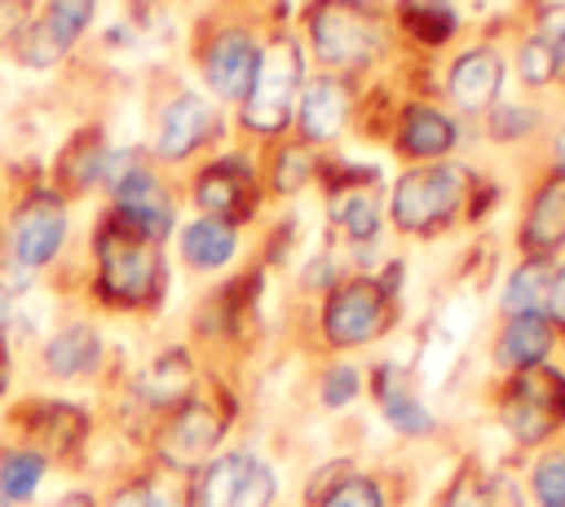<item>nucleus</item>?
Wrapping results in <instances>:
<instances>
[{
    "mask_svg": "<svg viewBox=\"0 0 565 507\" xmlns=\"http://www.w3.org/2000/svg\"><path fill=\"white\" fill-rule=\"evenodd\" d=\"M97 291L124 309H150L163 295V242H150L115 212L97 225Z\"/></svg>",
    "mask_w": 565,
    "mask_h": 507,
    "instance_id": "nucleus-1",
    "label": "nucleus"
},
{
    "mask_svg": "<svg viewBox=\"0 0 565 507\" xmlns=\"http://www.w3.org/2000/svg\"><path fill=\"white\" fill-rule=\"evenodd\" d=\"M468 190V172L455 163H433L415 168L393 185V220L406 234H437L441 225L455 220L459 203Z\"/></svg>",
    "mask_w": 565,
    "mask_h": 507,
    "instance_id": "nucleus-2",
    "label": "nucleus"
},
{
    "mask_svg": "<svg viewBox=\"0 0 565 507\" xmlns=\"http://www.w3.org/2000/svg\"><path fill=\"white\" fill-rule=\"evenodd\" d=\"M309 40L327 66H366L384 48V26L358 0H318L309 9Z\"/></svg>",
    "mask_w": 565,
    "mask_h": 507,
    "instance_id": "nucleus-3",
    "label": "nucleus"
},
{
    "mask_svg": "<svg viewBox=\"0 0 565 507\" xmlns=\"http://www.w3.org/2000/svg\"><path fill=\"white\" fill-rule=\"evenodd\" d=\"M296 93H300V48L282 35L256 57V75H252V88L243 97V123L260 137L282 132L291 119Z\"/></svg>",
    "mask_w": 565,
    "mask_h": 507,
    "instance_id": "nucleus-4",
    "label": "nucleus"
},
{
    "mask_svg": "<svg viewBox=\"0 0 565 507\" xmlns=\"http://www.w3.org/2000/svg\"><path fill=\"white\" fill-rule=\"evenodd\" d=\"M499 414H503V428L521 445L547 441L565 423V375L552 366L516 370V379L508 384V392L499 401Z\"/></svg>",
    "mask_w": 565,
    "mask_h": 507,
    "instance_id": "nucleus-5",
    "label": "nucleus"
},
{
    "mask_svg": "<svg viewBox=\"0 0 565 507\" xmlns=\"http://www.w3.org/2000/svg\"><path fill=\"white\" fill-rule=\"evenodd\" d=\"M393 322V282L380 278H349L322 304V335L335 348H358L384 335Z\"/></svg>",
    "mask_w": 565,
    "mask_h": 507,
    "instance_id": "nucleus-6",
    "label": "nucleus"
},
{
    "mask_svg": "<svg viewBox=\"0 0 565 507\" xmlns=\"http://www.w3.org/2000/svg\"><path fill=\"white\" fill-rule=\"evenodd\" d=\"M62 238H66V203L57 194H31L13 216L9 251L18 265L40 269L62 251Z\"/></svg>",
    "mask_w": 565,
    "mask_h": 507,
    "instance_id": "nucleus-7",
    "label": "nucleus"
},
{
    "mask_svg": "<svg viewBox=\"0 0 565 507\" xmlns=\"http://www.w3.org/2000/svg\"><path fill=\"white\" fill-rule=\"evenodd\" d=\"M221 432H225V414H221L216 406L190 397V401L177 406L172 423L163 428V436H159V454H163L168 467L190 472V467H199V463L216 450Z\"/></svg>",
    "mask_w": 565,
    "mask_h": 507,
    "instance_id": "nucleus-8",
    "label": "nucleus"
},
{
    "mask_svg": "<svg viewBox=\"0 0 565 507\" xmlns=\"http://www.w3.org/2000/svg\"><path fill=\"white\" fill-rule=\"evenodd\" d=\"M115 190V216L146 234L150 242H163L172 229V198L146 168H124V176L110 181Z\"/></svg>",
    "mask_w": 565,
    "mask_h": 507,
    "instance_id": "nucleus-9",
    "label": "nucleus"
},
{
    "mask_svg": "<svg viewBox=\"0 0 565 507\" xmlns=\"http://www.w3.org/2000/svg\"><path fill=\"white\" fill-rule=\"evenodd\" d=\"M194 203L212 216V220H225V225H238L252 216L256 207V176L243 159H216L212 168L199 172L194 181Z\"/></svg>",
    "mask_w": 565,
    "mask_h": 507,
    "instance_id": "nucleus-10",
    "label": "nucleus"
},
{
    "mask_svg": "<svg viewBox=\"0 0 565 507\" xmlns=\"http://www.w3.org/2000/svg\"><path fill=\"white\" fill-rule=\"evenodd\" d=\"M93 9H97V0H53L40 13V22L22 35V57L31 66H44V62L62 57L84 35V26L93 22Z\"/></svg>",
    "mask_w": 565,
    "mask_h": 507,
    "instance_id": "nucleus-11",
    "label": "nucleus"
},
{
    "mask_svg": "<svg viewBox=\"0 0 565 507\" xmlns=\"http://www.w3.org/2000/svg\"><path fill=\"white\" fill-rule=\"evenodd\" d=\"M256 57H260V48L243 31L216 35V44L207 48V62H203L212 93L216 97H230V101H243L247 88H252V75H256Z\"/></svg>",
    "mask_w": 565,
    "mask_h": 507,
    "instance_id": "nucleus-12",
    "label": "nucleus"
},
{
    "mask_svg": "<svg viewBox=\"0 0 565 507\" xmlns=\"http://www.w3.org/2000/svg\"><path fill=\"white\" fill-rule=\"evenodd\" d=\"M561 242H565V172L547 176L534 190L530 212L521 220V247H525V256H552Z\"/></svg>",
    "mask_w": 565,
    "mask_h": 507,
    "instance_id": "nucleus-13",
    "label": "nucleus"
},
{
    "mask_svg": "<svg viewBox=\"0 0 565 507\" xmlns=\"http://www.w3.org/2000/svg\"><path fill=\"white\" fill-rule=\"evenodd\" d=\"M207 132H212V106L203 97L185 93V97H172L163 106L154 150H159V159H185Z\"/></svg>",
    "mask_w": 565,
    "mask_h": 507,
    "instance_id": "nucleus-14",
    "label": "nucleus"
},
{
    "mask_svg": "<svg viewBox=\"0 0 565 507\" xmlns=\"http://www.w3.org/2000/svg\"><path fill=\"white\" fill-rule=\"evenodd\" d=\"M371 392H375L384 419H388L397 432H406V436H428V432L437 428L433 414H428V406L415 397V388H411V379H406L402 366H380V370L371 375Z\"/></svg>",
    "mask_w": 565,
    "mask_h": 507,
    "instance_id": "nucleus-15",
    "label": "nucleus"
},
{
    "mask_svg": "<svg viewBox=\"0 0 565 507\" xmlns=\"http://www.w3.org/2000/svg\"><path fill=\"white\" fill-rule=\"evenodd\" d=\"M552 339H556V326L547 322V313L508 317L503 331H499V339H494V357L508 370H530V366H543L547 362Z\"/></svg>",
    "mask_w": 565,
    "mask_h": 507,
    "instance_id": "nucleus-16",
    "label": "nucleus"
},
{
    "mask_svg": "<svg viewBox=\"0 0 565 507\" xmlns=\"http://www.w3.org/2000/svg\"><path fill=\"white\" fill-rule=\"evenodd\" d=\"M349 115V84L335 75H318L300 88V132L309 141H331Z\"/></svg>",
    "mask_w": 565,
    "mask_h": 507,
    "instance_id": "nucleus-17",
    "label": "nucleus"
},
{
    "mask_svg": "<svg viewBox=\"0 0 565 507\" xmlns=\"http://www.w3.org/2000/svg\"><path fill=\"white\" fill-rule=\"evenodd\" d=\"M499 84H503V62H499L494 48H468V53L450 66V97H455L463 110H486V106H494Z\"/></svg>",
    "mask_w": 565,
    "mask_h": 507,
    "instance_id": "nucleus-18",
    "label": "nucleus"
},
{
    "mask_svg": "<svg viewBox=\"0 0 565 507\" xmlns=\"http://www.w3.org/2000/svg\"><path fill=\"white\" fill-rule=\"evenodd\" d=\"M97 362H102V344H97V331L84 326V322L62 326V331L44 344V366H49L57 379H79V375H88Z\"/></svg>",
    "mask_w": 565,
    "mask_h": 507,
    "instance_id": "nucleus-19",
    "label": "nucleus"
},
{
    "mask_svg": "<svg viewBox=\"0 0 565 507\" xmlns=\"http://www.w3.org/2000/svg\"><path fill=\"white\" fill-rule=\"evenodd\" d=\"M552 278H556V269H552V260H547V256H525V260L512 269L508 287H503V313H508V317L547 313Z\"/></svg>",
    "mask_w": 565,
    "mask_h": 507,
    "instance_id": "nucleus-20",
    "label": "nucleus"
},
{
    "mask_svg": "<svg viewBox=\"0 0 565 507\" xmlns=\"http://www.w3.org/2000/svg\"><path fill=\"white\" fill-rule=\"evenodd\" d=\"M252 467H256V459L247 450H230V454L212 459L203 467L199 485H194L190 507H234V498H238V489H243V481H247Z\"/></svg>",
    "mask_w": 565,
    "mask_h": 507,
    "instance_id": "nucleus-21",
    "label": "nucleus"
},
{
    "mask_svg": "<svg viewBox=\"0 0 565 507\" xmlns=\"http://www.w3.org/2000/svg\"><path fill=\"white\" fill-rule=\"evenodd\" d=\"M234 247H238V238H234V225H225V220L199 216V220H190L181 229V256L194 269H221V265H230Z\"/></svg>",
    "mask_w": 565,
    "mask_h": 507,
    "instance_id": "nucleus-22",
    "label": "nucleus"
},
{
    "mask_svg": "<svg viewBox=\"0 0 565 507\" xmlns=\"http://www.w3.org/2000/svg\"><path fill=\"white\" fill-rule=\"evenodd\" d=\"M455 145V119L433 110V106H415L402 119V150L415 159H437Z\"/></svg>",
    "mask_w": 565,
    "mask_h": 507,
    "instance_id": "nucleus-23",
    "label": "nucleus"
},
{
    "mask_svg": "<svg viewBox=\"0 0 565 507\" xmlns=\"http://www.w3.org/2000/svg\"><path fill=\"white\" fill-rule=\"evenodd\" d=\"M141 392H146V401L150 406H181V401H190L194 397V370H190V362H185V353H163L150 370H146V379H141Z\"/></svg>",
    "mask_w": 565,
    "mask_h": 507,
    "instance_id": "nucleus-24",
    "label": "nucleus"
},
{
    "mask_svg": "<svg viewBox=\"0 0 565 507\" xmlns=\"http://www.w3.org/2000/svg\"><path fill=\"white\" fill-rule=\"evenodd\" d=\"M331 220L353 238V242H366L375 238L380 229V203H375V181H362L353 185L349 194H335L331 203Z\"/></svg>",
    "mask_w": 565,
    "mask_h": 507,
    "instance_id": "nucleus-25",
    "label": "nucleus"
},
{
    "mask_svg": "<svg viewBox=\"0 0 565 507\" xmlns=\"http://www.w3.org/2000/svg\"><path fill=\"white\" fill-rule=\"evenodd\" d=\"M44 481V454L35 450H9L0 459V498L4 503H31Z\"/></svg>",
    "mask_w": 565,
    "mask_h": 507,
    "instance_id": "nucleus-26",
    "label": "nucleus"
},
{
    "mask_svg": "<svg viewBox=\"0 0 565 507\" xmlns=\"http://www.w3.org/2000/svg\"><path fill=\"white\" fill-rule=\"evenodd\" d=\"M530 489L539 507H565V454H543L530 472Z\"/></svg>",
    "mask_w": 565,
    "mask_h": 507,
    "instance_id": "nucleus-27",
    "label": "nucleus"
},
{
    "mask_svg": "<svg viewBox=\"0 0 565 507\" xmlns=\"http://www.w3.org/2000/svg\"><path fill=\"white\" fill-rule=\"evenodd\" d=\"M318 507H384V494L371 476H349L335 489H327Z\"/></svg>",
    "mask_w": 565,
    "mask_h": 507,
    "instance_id": "nucleus-28",
    "label": "nucleus"
},
{
    "mask_svg": "<svg viewBox=\"0 0 565 507\" xmlns=\"http://www.w3.org/2000/svg\"><path fill=\"white\" fill-rule=\"evenodd\" d=\"M516 71H521V79H525V84H547V79H556V75H561V66H556L552 48H547L539 35L521 44V53H516Z\"/></svg>",
    "mask_w": 565,
    "mask_h": 507,
    "instance_id": "nucleus-29",
    "label": "nucleus"
},
{
    "mask_svg": "<svg viewBox=\"0 0 565 507\" xmlns=\"http://www.w3.org/2000/svg\"><path fill=\"white\" fill-rule=\"evenodd\" d=\"M309 154L300 150V145H287L282 154H278V168H274V190L278 194H296L305 181H309Z\"/></svg>",
    "mask_w": 565,
    "mask_h": 507,
    "instance_id": "nucleus-30",
    "label": "nucleus"
},
{
    "mask_svg": "<svg viewBox=\"0 0 565 507\" xmlns=\"http://www.w3.org/2000/svg\"><path fill=\"white\" fill-rule=\"evenodd\" d=\"M234 507H274V472L265 463H256L234 498Z\"/></svg>",
    "mask_w": 565,
    "mask_h": 507,
    "instance_id": "nucleus-31",
    "label": "nucleus"
},
{
    "mask_svg": "<svg viewBox=\"0 0 565 507\" xmlns=\"http://www.w3.org/2000/svg\"><path fill=\"white\" fill-rule=\"evenodd\" d=\"M115 507H190V498L168 494L159 485H128V489H119Z\"/></svg>",
    "mask_w": 565,
    "mask_h": 507,
    "instance_id": "nucleus-32",
    "label": "nucleus"
},
{
    "mask_svg": "<svg viewBox=\"0 0 565 507\" xmlns=\"http://www.w3.org/2000/svg\"><path fill=\"white\" fill-rule=\"evenodd\" d=\"M358 388H362L358 370H353V366H335V370H327V379H322V401H327V406H349V401L358 397Z\"/></svg>",
    "mask_w": 565,
    "mask_h": 507,
    "instance_id": "nucleus-33",
    "label": "nucleus"
},
{
    "mask_svg": "<svg viewBox=\"0 0 565 507\" xmlns=\"http://www.w3.org/2000/svg\"><path fill=\"white\" fill-rule=\"evenodd\" d=\"M539 40L552 48V57H556V66L565 71V4H552L547 13H543V26H539Z\"/></svg>",
    "mask_w": 565,
    "mask_h": 507,
    "instance_id": "nucleus-34",
    "label": "nucleus"
},
{
    "mask_svg": "<svg viewBox=\"0 0 565 507\" xmlns=\"http://www.w3.org/2000/svg\"><path fill=\"white\" fill-rule=\"evenodd\" d=\"M547 322H565V269H556V278H552V295H547Z\"/></svg>",
    "mask_w": 565,
    "mask_h": 507,
    "instance_id": "nucleus-35",
    "label": "nucleus"
},
{
    "mask_svg": "<svg viewBox=\"0 0 565 507\" xmlns=\"http://www.w3.org/2000/svg\"><path fill=\"white\" fill-rule=\"evenodd\" d=\"M525 123H530V110H503V115L494 119V132H499V137H521Z\"/></svg>",
    "mask_w": 565,
    "mask_h": 507,
    "instance_id": "nucleus-36",
    "label": "nucleus"
},
{
    "mask_svg": "<svg viewBox=\"0 0 565 507\" xmlns=\"http://www.w3.org/2000/svg\"><path fill=\"white\" fill-rule=\"evenodd\" d=\"M53 507H97V503H93L88 494H66V498H57Z\"/></svg>",
    "mask_w": 565,
    "mask_h": 507,
    "instance_id": "nucleus-37",
    "label": "nucleus"
},
{
    "mask_svg": "<svg viewBox=\"0 0 565 507\" xmlns=\"http://www.w3.org/2000/svg\"><path fill=\"white\" fill-rule=\"evenodd\" d=\"M556 163H561V172H565V128L556 132Z\"/></svg>",
    "mask_w": 565,
    "mask_h": 507,
    "instance_id": "nucleus-38",
    "label": "nucleus"
},
{
    "mask_svg": "<svg viewBox=\"0 0 565 507\" xmlns=\"http://www.w3.org/2000/svg\"><path fill=\"white\" fill-rule=\"evenodd\" d=\"M0 384H4V353H0Z\"/></svg>",
    "mask_w": 565,
    "mask_h": 507,
    "instance_id": "nucleus-39",
    "label": "nucleus"
},
{
    "mask_svg": "<svg viewBox=\"0 0 565 507\" xmlns=\"http://www.w3.org/2000/svg\"><path fill=\"white\" fill-rule=\"evenodd\" d=\"M0 507H13V503H4V498H0Z\"/></svg>",
    "mask_w": 565,
    "mask_h": 507,
    "instance_id": "nucleus-40",
    "label": "nucleus"
}]
</instances>
